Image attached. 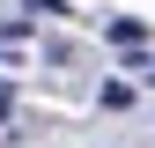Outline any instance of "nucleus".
I'll use <instances>...</instances> for the list:
<instances>
[{
    "instance_id": "1",
    "label": "nucleus",
    "mask_w": 155,
    "mask_h": 148,
    "mask_svg": "<svg viewBox=\"0 0 155 148\" xmlns=\"http://www.w3.org/2000/svg\"><path fill=\"white\" fill-rule=\"evenodd\" d=\"M148 82H155V74H148Z\"/></svg>"
}]
</instances>
